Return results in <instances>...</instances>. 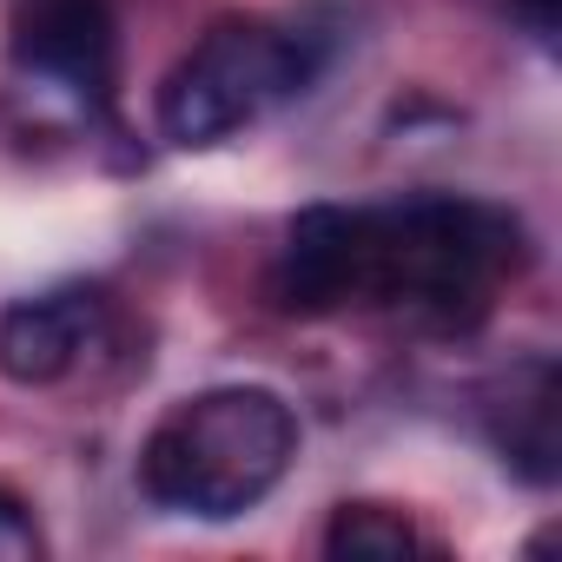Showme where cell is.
Here are the masks:
<instances>
[{
    "mask_svg": "<svg viewBox=\"0 0 562 562\" xmlns=\"http://www.w3.org/2000/svg\"><path fill=\"white\" fill-rule=\"evenodd\" d=\"M299 457V417L265 384H218L186 404H172L146 450H139V490L159 509L232 522L258 509L285 483Z\"/></svg>",
    "mask_w": 562,
    "mask_h": 562,
    "instance_id": "1",
    "label": "cell"
},
{
    "mask_svg": "<svg viewBox=\"0 0 562 562\" xmlns=\"http://www.w3.org/2000/svg\"><path fill=\"white\" fill-rule=\"evenodd\" d=\"M522 265V218L483 199H411L358 212L351 299L378 305H483L503 271Z\"/></svg>",
    "mask_w": 562,
    "mask_h": 562,
    "instance_id": "2",
    "label": "cell"
},
{
    "mask_svg": "<svg viewBox=\"0 0 562 562\" xmlns=\"http://www.w3.org/2000/svg\"><path fill=\"white\" fill-rule=\"evenodd\" d=\"M305 47L271 27H212L159 87V133L179 153H205L251 126L271 100L305 87Z\"/></svg>",
    "mask_w": 562,
    "mask_h": 562,
    "instance_id": "3",
    "label": "cell"
},
{
    "mask_svg": "<svg viewBox=\"0 0 562 562\" xmlns=\"http://www.w3.org/2000/svg\"><path fill=\"white\" fill-rule=\"evenodd\" d=\"M14 67L60 93L67 106L93 113L113 93V14L106 0H27L14 14Z\"/></svg>",
    "mask_w": 562,
    "mask_h": 562,
    "instance_id": "4",
    "label": "cell"
},
{
    "mask_svg": "<svg viewBox=\"0 0 562 562\" xmlns=\"http://www.w3.org/2000/svg\"><path fill=\"white\" fill-rule=\"evenodd\" d=\"M93 292H47L0 312V378L14 384H54L74 371L87 331H93Z\"/></svg>",
    "mask_w": 562,
    "mask_h": 562,
    "instance_id": "5",
    "label": "cell"
},
{
    "mask_svg": "<svg viewBox=\"0 0 562 562\" xmlns=\"http://www.w3.org/2000/svg\"><path fill=\"white\" fill-rule=\"evenodd\" d=\"M496 450L516 476L529 483H555V371L542 358H529L522 371H509V411H496Z\"/></svg>",
    "mask_w": 562,
    "mask_h": 562,
    "instance_id": "6",
    "label": "cell"
},
{
    "mask_svg": "<svg viewBox=\"0 0 562 562\" xmlns=\"http://www.w3.org/2000/svg\"><path fill=\"white\" fill-rule=\"evenodd\" d=\"M325 555H338V562H404V555H417V529L391 503H345L325 529Z\"/></svg>",
    "mask_w": 562,
    "mask_h": 562,
    "instance_id": "7",
    "label": "cell"
},
{
    "mask_svg": "<svg viewBox=\"0 0 562 562\" xmlns=\"http://www.w3.org/2000/svg\"><path fill=\"white\" fill-rule=\"evenodd\" d=\"M34 555H41V529H34V516L21 509V496L0 490V562H34Z\"/></svg>",
    "mask_w": 562,
    "mask_h": 562,
    "instance_id": "8",
    "label": "cell"
},
{
    "mask_svg": "<svg viewBox=\"0 0 562 562\" xmlns=\"http://www.w3.org/2000/svg\"><path fill=\"white\" fill-rule=\"evenodd\" d=\"M516 14L529 21V34H536L542 47L555 41V0H516Z\"/></svg>",
    "mask_w": 562,
    "mask_h": 562,
    "instance_id": "9",
    "label": "cell"
}]
</instances>
